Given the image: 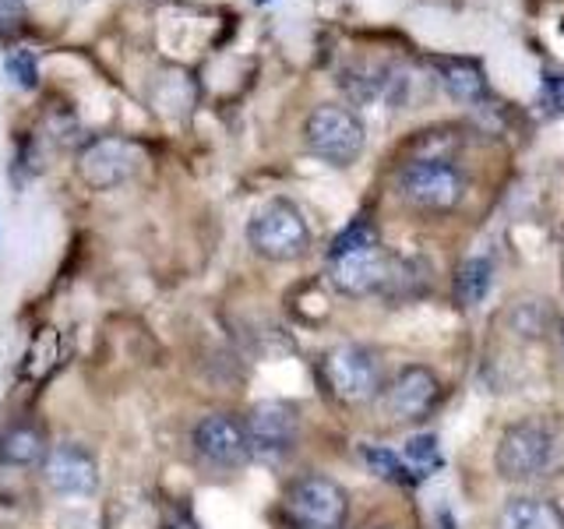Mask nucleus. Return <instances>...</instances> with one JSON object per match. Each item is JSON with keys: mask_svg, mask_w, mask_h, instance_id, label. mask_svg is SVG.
Returning a JSON list of instances; mask_svg holds the SVG:
<instances>
[{"mask_svg": "<svg viewBox=\"0 0 564 529\" xmlns=\"http://www.w3.org/2000/svg\"><path fill=\"white\" fill-rule=\"evenodd\" d=\"M392 276H395V258L381 247L378 229L367 219H357L335 237L328 251V279L339 293L346 296L384 293Z\"/></svg>", "mask_w": 564, "mask_h": 529, "instance_id": "nucleus-1", "label": "nucleus"}, {"mask_svg": "<svg viewBox=\"0 0 564 529\" xmlns=\"http://www.w3.org/2000/svg\"><path fill=\"white\" fill-rule=\"evenodd\" d=\"M557 438L543 420H516L508 423L494 449V466L508 484L540 481L557 466Z\"/></svg>", "mask_w": 564, "mask_h": 529, "instance_id": "nucleus-2", "label": "nucleus"}, {"mask_svg": "<svg viewBox=\"0 0 564 529\" xmlns=\"http://www.w3.org/2000/svg\"><path fill=\"white\" fill-rule=\"evenodd\" d=\"M395 191L399 198L416 208V212H431V216H445V212L458 208L466 194V176L452 166L448 159L427 155V159H413L405 163L395 176Z\"/></svg>", "mask_w": 564, "mask_h": 529, "instance_id": "nucleus-3", "label": "nucleus"}, {"mask_svg": "<svg viewBox=\"0 0 564 529\" xmlns=\"http://www.w3.org/2000/svg\"><path fill=\"white\" fill-rule=\"evenodd\" d=\"M304 145L311 155L322 159V163L346 170L364 155V145H367L364 120L352 114L349 106L325 102V106H317V110H311L304 120Z\"/></svg>", "mask_w": 564, "mask_h": 529, "instance_id": "nucleus-4", "label": "nucleus"}, {"mask_svg": "<svg viewBox=\"0 0 564 529\" xmlns=\"http://www.w3.org/2000/svg\"><path fill=\"white\" fill-rule=\"evenodd\" d=\"M247 240L269 261H296L311 251V226L293 202L272 198L247 223Z\"/></svg>", "mask_w": 564, "mask_h": 529, "instance_id": "nucleus-5", "label": "nucleus"}, {"mask_svg": "<svg viewBox=\"0 0 564 529\" xmlns=\"http://www.w3.org/2000/svg\"><path fill=\"white\" fill-rule=\"evenodd\" d=\"M322 381L339 402L360 406V402H375L381 396L384 367H381V357L370 346L346 343V346H335L325 353Z\"/></svg>", "mask_w": 564, "mask_h": 529, "instance_id": "nucleus-6", "label": "nucleus"}, {"mask_svg": "<svg viewBox=\"0 0 564 529\" xmlns=\"http://www.w3.org/2000/svg\"><path fill=\"white\" fill-rule=\"evenodd\" d=\"M282 511L293 529H343L349 516V494L332 476L307 473L290 484Z\"/></svg>", "mask_w": 564, "mask_h": 529, "instance_id": "nucleus-7", "label": "nucleus"}, {"mask_svg": "<svg viewBox=\"0 0 564 529\" xmlns=\"http://www.w3.org/2000/svg\"><path fill=\"white\" fill-rule=\"evenodd\" d=\"M145 166V149L131 138H99L88 141L78 155V176L93 191H113L138 176Z\"/></svg>", "mask_w": 564, "mask_h": 529, "instance_id": "nucleus-8", "label": "nucleus"}, {"mask_svg": "<svg viewBox=\"0 0 564 529\" xmlns=\"http://www.w3.org/2000/svg\"><path fill=\"white\" fill-rule=\"evenodd\" d=\"M437 396H441V381L434 370L413 364V367H402L399 375L381 388V396L375 402L392 423H416L434 410Z\"/></svg>", "mask_w": 564, "mask_h": 529, "instance_id": "nucleus-9", "label": "nucleus"}, {"mask_svg": "<svg viewBox=\"0 0 564 529\" xmlns=\"http://www.w3.org/2000/svg\"><path fill=\"white\" fill-rule=\"evenodd\" d=\"M194 452L216 469H240L254 455L247 428L229 413H212L194 428Z\"/></svg>", "mask_w": 564, "mask_h": 529, "instance_id": "nucleus-10", "label": "nucleus"}, {"mask_svg": "<svg viewBox=\"0 0 564 529\" xmlns=\"http://www.w3.org/2000/svg\"><path fill=\"white\" fill-rule=\"evenodd\" d=\"M247 441H251V452L264 458H282L290 455L296 438H300V417L290 402H258L251 417L243 420Z\"/></svg>", "mask_w": 564, "mask_h": 529, "instance_id": "nucleus-11", "label": "nucleus"}, {"mask_svg": "<svg viewBox=\"0 0 564 529\" xmlns=\"http://www.w3.org/2000/svg\"><path fill=\"white\" fill-rule=\"evenodd\" d=\"M43 476L53 490L67 494V498H85V494H93L99 487L96 455L82 445H57L53 452H46Z\"/></svg>", "mask_w": 564, "mask_h": 529, "instance_id": "nucleus-12", "label": "nucleus"}, {"mask_svg": "<svg viewBox=\"0 0 564 529\" xmlns=\"http://www.w3.org/2000/svg\"><path fill=\"white\" fill-rule=\"evenodd\" d=\"M437 82L445 85V93L458 102H480L487 99V75L476 61L466 57H437L434 61Z\"/></svg>", "mask_w": 564, "mask_h": 529, "instance_id": "nucleus-13", "label": "nucleus"}, {"mask_svg": "<svg viewBox=\"0 0 564 529\" xmlns=\"http://www.w3.org/2000/svg\"><path fill=\"white\" fill-rule=\"evenodd\" d=\"M494 529H564V516L543 498H511L501 505Z\"/></svg>", "mask_w": 564, "mask_h": 529, "instance_id": "nucleus-14", "label": "nucleus"}, {"mask_svg": "<svg viewBox=\"0 0 564 529\" xmlns=\"http://www.w3.org/2000/svg\"><path fill=\"white\" fill-rule=\"evenodd\" d=\"M149 102L170 120L187 117L191 106H194V85L184 71H163V75H159L149 88Z\"/></svg>", "mask_w": 564, "mask_h": 529, "instance_id": "nucleus-15", "label": "nucleus"}, {"mask_svg": "<svg viewBox=\"0 0 564 529\" xmlns=\"http://www.w3.org/2000/svg\"><path fill=\"white\" fill-rule=\"evenodd\" d=\"M402 466H405V476H410V484H420V481H431V476L445 466V452H441L437 438L434 434H413L410 441L402 445L399 452Z\"/></svg>", "mask_w": 564, "mask_h": 529, "instance_id": "nucleus-16", "label": "nucleus"}, {"mask_svg": "<svg viewBox=\"0 0 564 529\" xmlns=\"http://www.w3.org/2000/svg\"><path fill=\"white\" fill-rule=\"evenodd\" d=\"M46 458V441L40 428H11L0 438V463L8 466H35Z\"/></svg>", "mask_w": 564, "mask_h": 529, "instance_id": "nucleus-17", "label": "nucleus"}, {"mask_svg": "<svg viewBox=\"0 0 564 529\" xmlns=\"http://www.w3.org/2000/svg\"><path fill=\"white\" fill-rule=\"evenodd\" d=\"M490 282H494V269H490V261L487 258H469L458 264V272H455V300H458V307H476L480 300L487 296L490 290Z\"/></svg>", "mask_w": 564, "mask_h": 529, "instance_id": "nucleus-18", "label": "nucleus"}, {"mask_svg": "<svg viewBox=\"0 0 564 529\" xmlns=\"http://www.w3.org/2000/svg\"><path fill=\"white\" fill-rule=\"evenodd\" d=\"M4 75L18 85V88H35L40 85V61H35L32 50H11L4 57Z\"/></svg>", "mask_w": 564, "mask_h": 529, "instance_id": "nucleus-19", "label": "nucleus"}, {"mask_svg": "<svg viewBox=\"0 0 564 529\" xmlns=\"http://www.w3.org/2000/svg\"><path fill=\"white\" fill-rule=\"evenodd\" d=\"M364 458H367L370 473H378L381 481L410 484V476H405V466H402L399 452H392V449H364Z\"/></svg>", "mask_w": 564, "mask_h": 529, "instance_id": "nucleus-20", "label": "nucleus"}, {"mask_svg": "<svg viewBox=\"0 0 564 529\" xmlns=\"http://www.w3.org/2000/svg\"><path fill=\"white\" fill-rule=\"evenodd\" d=\"M50 131H53V138L61 141V145H75V141L82 138V123H78L75 114L57 110V114L50 117Z\"/></svg>", "mask_w": 564, "mask_h": 529, "instance_id": "nucleus-21", "label": "nucleus"}, {"mask_svg": "<svg viewBox=\"0 0 564 529\" xmlns=\"http://www.w3.org/2000/svg\"><path fill=\"white\" fill-rule=\"evenodd\" d=\"M543 106L551 114H564V75L543 78Z\"/></svg>", "mask_w": 564, "mask_h": 529, "instance_id": "nucleus-22", "label": "nucleus"}, {"mask_svg": "<svg viewBox=\"0 0 564 529\" xmlns=\"http://www.w3.org/2000/svg\"><path fill=\"white\" fill-rule=\"evenodd\" d=\"M22 0H0V29H14L18 22H22Z\"/></svg>", "mask_w": 564, "mask_h": 529, "instance_id": "nucleus-23", "label": "nucleus"}, {"mask_svg": "<svg viewBox=\"0 0 564 529\" xmlns=\"http://www.w3.org/2000/svg\"><path fill=\"white\" fill-rule=\"evenodd\" d=\"M166 529H198V522H194L191 516H181V519H173Z\"/></svg>", "mask_w": 564, "mask_h": 529, "instance_id": "nucleus-24", "label": "nucleus"}]
</instances>
